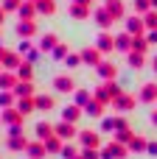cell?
Returning a JSON list of instances; mask_svg holds the SVG:
<instances>
[{
	"label": "cell",
	"mask_w": 157,
	"mask_h": 159,
	"mask_svg": "<svg viewBox=\"0 0 157 159\" xmlns=\"http://www.w3.org/2000/svg\"><path fill=\"white\" fill-rule=\"evenodd\" d=\"M53 56H56V59H67V48H65V45L59 42V45L53 48Z\"/></svg>",
	"instance_id": "7bdbcfd3"
},
{
	"label": "cell",
	"mask_w": 157,
	"mask_h": 159,
	"mask_svg": "<svg viewBox=\"0 0 157 159\" xmlns=\"http://www.w3.org/2000/svg\"><path fill=\"white\" fill-rule=\"evenodd\" d=\"M59 45V36L56 34H45L42 39H39V50H53Z\"/></svg>",
	"instance_id": "484cf974"
},
{
	"label": "cell",
	"mask_w": 157,
	"mask_h": 159,
	"mask_svg": "<svg viewBox=\"0 0 157 159\" xmlns=\"http://www.w3.org/2000/svg\"><path fill=\"white\" fill-rule=\"evenodd\" d=\"M81 157L84 159H101V151L98 148H81Z\"/></svg>",
	"instance_id": "f35d334b"
},
{
	"label": "cell",
	"mask_w": 157,
	"mask_h": 159,
	"mask_svg": "<svg viewBox=\"0 0 157 159\" xmlns=\"http://www.w3.org/2000/svg\"><path fill=\"white\" fill-rule=\"evenodd\" d=\"M115 48H121V50L132 48V34H121V36H115Z\"/></svg>",
	"instance_id": "d6a6232c"
},
{
	"label": "cell",
	"mask_w": 157,
	"mask_h": 159,
	"mask_svg": "<svg viewBox=\"0 0 157 159\" xmlns=\"http://www.w3.org/2000/svg\"><path fill=\"white\" fill-rule=\"evenodd\" d=\"M112 101H115V109H121V112H126V109L135 106V98H132V95H124V92H121L118 98H112Z\"/></svg>",
	"instance_id": "44dd1931"
},
{
	"label": "cell",
	"mask_w": 157,
	"mask_h": 159,
	"mask_svg": "<svg viewBox=\"0 0 157 159\" xmlns=\"http://www.w3.org/2000/svg\"><path fill=\"white\" fill-rule=\"evenodd\" d=\"M11 92H14L17 98H31V95H34V84H31V81H20Z\"/></svg>",
	"instance_id": "2e32d148"
},
{
	"label": "cell",
	"mask_w": 157,
	"mask_h": 159,
	"mask_svg": "<svg viewBox=\"0 0 157 159\" xmlns=\"http://www.w3.org/2000/svg\"><path fill=\"white\" fill-rule=\"evenodd\" d=\"M37 8H39V14H53L56 11V0H37Z\"/></svg>",
	"instance_id": "f546056e"
},
{
	"label": "cell",
	"mask_w": 157,
	"mask_h": 159,
	"mask_svg": "<svg viewBox=\"0 0 157 159\" xmlns=\"http://www.w3.org/2000/svg\"><path fill=\"white\" fill-rule=\"evenodd\" d=\"M104 8H107V11H110L115 20H124V14H126V11H124V3H121V0H107V3H104Z\"/></svg>",
	"instance_id": "5bb4252c"
},
{
	"label": "cell",
	"mask_w": 157,
	"mask_h": 159,
	"mask_svg": "<svg viewBox=\"0 0 157 159\" xmlns=\"http://www.w3.org/2000/svg\"><path fill=\"white\" fill-rule=\"evenodd\" d=\"M143 22H146V28L157 31V8H152V11H146V14H143Z\"/></svg>",
	"instance_id": "1f68e13d"
},
{
	"label": "cell",
	"mask_w": 157,
	"mask_h": 159,
	"mask_svg": "<svg viewBox=\"0 0 157 159\" xmlns=\"http://www.w3.org/2000/svg\"><path fill=\"white\" fill-rule=\"evenodd\" d=\"M0 117H3V126H8V129H11V126H20V123L25 120V115H22V112H20L17 106H11V109H6V112H3Z\"/></svg>",
	"instance_id": "7a4b0ae2"
},
{
	"label": "cell",
	"mask_w": 157,
	"mask_h": 159,
	"mask_svg": "<svg viewBox=\"0 0 157 159\" xmlns=\"http://www.w3.org/2000/svg\"><path fill=\"white\" fill-rule=\"evenodd\" d=\"M81 115H84V109H81L79 103H70V106H65V112H62V120H70V123H76Z\"/></svg>",
	"instance_id": "30bf717a"
},
{
	"label": "cell",
	"mask_w": 157,
	"mask_h": 159,
	"mask_svg": "<svg viewBox=\"0 0 157 159\" xmlns=\"http://www.w3.org/2000/svg\"><path fill=\"white\" fill-rule=\"evenodd\" d=\"M79 140H81V148H98L101 145V137L96 131H79Z\"/></svg>",
	"instance_id": "8992f818"
},
{
	"label": "cell",
	"mask_w": 157,
	"mask_h": 159,
	"mask_svg": "<svg viewBox=\"0 0 157 159\" xmlns=\"http://www.w3.org/2000/svg\"><path fill=\"white\" fill-rule=\"evenodd\" d=\"M37 56H39V53H37V50H31V48H28V56H25V59H28V61H37Z\"/></svg>",
	"instance_id": "c3c4849f"
},
{
	"label": "cell",
	"mask_w": 157,
	"mask_h": 159,
	"mask_svg": "<svg viewBox=\"0 0 157 159\" xmlns=\"http://www.w3.org/2000/svg\"><path fill=\"white\" fill-rule=\"evenodd\" d=\"M146 148H149V143H146L143 137H132V140H129V151H138V154H140V151H146Z\"/></svg>",
	"instance_id": "4dcf8cb0"
},
{
	"label": "cell",
	"mask_w": 157,
	"mask_h": 159,
	"mask_svg": "<svg viewBox=\"0 0 157 159\" xmlns=\"http://www.w3.org/2000/svg\"><path fill=\"white\" fill-rule=\"evenodd\" d=\"M149 48V42L146 39H140V36H132V50H138V53H143Z\"/></svg>",
	"instance_id": "d590c367"
},
{
	"label": "cell",
	"mask_w": 157,
	"mask_h": 159,
	"mask_svg": "<svg viewBox=\"0 0 157 159\" xmlns=\"http://www.w3.org/2000/svg\"><path fill=\"white\" fill-rule=\"evenodd\" d=\"M56 134H59L62 140H73L79 131H76V123H70V120H62V123H56Z\"/></svg>",
	"instance_id": "277c9868"
},
{
	"label": "cell",
	"mask_w": 157,
	"mask_h": 159,
	"mask_svg": "<svg viewBox=\"0 0 157 159\" xmlns=\"http://www.w3.org/2000/svg\"><path fill=\"white\" fill-rule=\"evenodd\" d=\"M34 101H37V109H39V112H48V109L56 106V101H53L51 95H34Z\"/></svg>",
	"instance_id": "ffe728a7"
},
{
	"label": "cell",
	"mask_w": 157,
	"mask_h": 159,
	"mask_svg": "<svg viewBox=\"0 0 157 159\" xmlns=\"http://www.w3.org/2000/svg\"><path fill=\"white\" fill-rule=\"evenodd\" d=\"M84 115H90V117H101V115H104V103H101V101H90V103L84 106Z\"/></svg>",
	"instance_id": "83f0119b"
},
{
	"label": "cell",
	"mask_w": 157,
	"mask_h": 159,
	"mask_svg": "<svg viewBox=\"0 0 157 159\" xmlns=\"http://www.w3.org/2000/svg\"><path fill=\"white\" fill-rule=\"evenodd\" d=\"M0 126H3V117H0Z\"/></svg>",
	"instance_id": "9f6ffc18"
},
{
	"label": "cell",
	"mask_w": 157,
	"mask_h": 159,
	"mask_svg": "<svg viewBox=\"0 0 157 159\" xmlns=\"http://www.w3.org/2000/svg\"><path fill=\"white\" fill-rule=\"evenodd\" d=\"M101 129H104V131H115V117H107V120L101 123Z\"/></svg>",
	"instance_id": "bcb514c9"
},
{
	"label": "cell",
	"mask_w": 157,
	"mask_h": 159,
	"mask_svg": "<svg viewBox=\"0 0 157 159\" xmlns=\"http://www.w3.org/2000/svg\"><path fill=\"white\" fill-rule=\"evenodd\" d=\"M140 101H143V103L157 101V84H146V87L140 89Z\"/></svg>",
	"instance_id": "603a6c76"
},
{
	"label": "cell",
	"mask_w": 157,
	"mask_h": 159,
	"mask_svg": "<svg viewBox=\"0 0 157 159\" xmlns=\"http://www.w3.org/2000/svg\"><path fill=\"white\" fill-rule=\"evenodd\" d=\"M129 64H132V67H143V53L132 50V53H129Z\"/></svg>",
	"instance_id": "8d00e7d4"
},
{
	"label": "cell",
	"mask_w": 157,
	"mask_h": 159,
	"mask_svg": "<svg viewBox=\"0 0 157 159\" xmlns=\"http://www.w3.org/2000/svg\"><path fill=\"white\" fill-rule=\"evenodd\" d=\"M90 101H93V95H90L87 89H76V103H79L81 109H84V106H87Z\"/></svg>",
	"instance_id": "e575fe53"
},
{
	"label": "cell",
	"mask_w": 157,
	"mask_h": 159,
	"mask_svg": "<svg viewBox=\"0 0 157 159\" xmlns=\"http://www.w3.org/2000/svg\"><path fill=\"white\" fill-rule=\"evenodd\" d=\"M53 89L56 92H76V81L70 75H56L53 78Z\"/></svg>",
	"instance_id": "3957f363"
},
{
	"label": "cell",
	"mask_w": 157,
	"mask_h": 159,
	"mask_svg": "<svg viewBox=\"0 0 157 159\" xmlns=\"http://www.w3.org/2000/svg\"><path fill=\"white\" fill-rule=\"evenodd\" d=\"M98 75H101L104 81H112V78H115V64H110V61H101V64H98Z\"/></svg>",
	"instance_id": "4316f807"
},
{
	"label": "cell",
	"mask_w": 157,
	"mask_h": 159,
	"mask_svg": "<svg viewBox=\"0 0 157 159\" xmlns=\"http://www.w3.org/2000/svg\"><path fill=\"white\" fill-rule=\"evenodd\" d=\"M20 6H22V0H3L6 11H20Z\"/></svg>",
	"instance_id": "60d3db41"
},
{
	"label": "cell",
	"mask_w": 157,
	"mask_h": 159,
	"mask_svg": "<svg viewBox=\"0 0 157 159\" xmlns=\"http://www.w3.org/2000/svg\"><path fill=\"white\" fill-rule=\"evenodd\" d=\"M62 157H65V159H76V157H79V151H76L73 145H65V148H62Z\"/></svg>",
	"instance_id": "b9f144b4"
},
{
	"label": "cell",
	"mask_w": 157,
	"mask_h": 159,
	"mask_svg": "<svg viewBox=\"0 0 157 159\" xmlns=\"http://www.w3.org/2000/svg\"><path fill=\"white\" fill-rule=\"evenodd\" d=\"M126 151H129V148H124V143L115 140V143H110V145L101 148V159H124V157H126Z\"/></svg>",
	"instance_id": "6da1fadb"
},
{
	"label": "cell",
	"mask_w": 157,
	"mask_h": 159,
	"mask_svg": "<svg viewBox=\"0 0 157 159\" xmlns=\"http://www.w3.org/2000/svg\"><path fill=\"white\" fill-rule=\"evenodd\" d=\"M96 48H98L101 53H110V50H115V36H110V34H101V36H98V42H96Z\"/></svg>",
	"instance_id": "4fadbf2b"
},
{
	"label": "cell",
	"mask_w": 157,
	"mask_h": 159,
	"mask_svg": "<svg viewBox=\"0 0 157 159\" xmlns=\"http://www.w3.org/2000/svg\"><path fill=\"white\" fill-rule=\"evenodd\" d=\"M149 154H157V143H149V148H146Z\"/></svg>",
	"instance_id": "681fc988"
},
{
	"label": "cell",
	"mask_w": 157,
	"mask_h": 159,
	"mask_svg": "<svg viewBox=\"0 0 157 159\" xmlns=\"http://www.w3.org/2000/svg\"><path fill=\"white\" fill-rule=\"evenodd\" d=\"M20 64H22V61H20V56L6 50V56H3V67H20Z\"/></svg>",
	"instance_id": "836d02e7"
},
{
	"label": "cell",
	"mask_w": 157,
	"mask_h": 159,
	"mask_svg": "<svg viewBox=\"0 0 157 159\" xmlns=\"http://www.w3.org/2000/svg\"><path fill=\"white\" fill-rule=\"evenodd\" d=\"M11 106H17V95L11 89H3L0 92V109H11Z\"/></svg>",
	"instance_id": "7402d4cb"
},
{
	"label": "cell",
	"mask_w": 157,
	"mask_h": 159,
	"mask_svg": "<svg viewBox=\"0 0 157 159\" xmlns=\"http://www.w3.org/2000/svg\"><path fill=\"white\" fill-rule=\"evenodd\" d=\"M70 14H73L76 20H87V17H90V8H87L84 3H76V0H73V6H70Z\"/></svg>",
	"instance_id": "cb8c5ba5"
},
{
	"label": "cell",
	"mask_w": 157,
	"mask_h": 159,
	"mask_svg": "<svg viewBox=\"0 0 157 159\" xmlns=\"http://www.w3.org/2000/svg\"><path fill=\"white\" fill-rule=\"evenodd\" d=\"M17 109H20L25 117H28L31 112H37V101H34V95H31V98H20V101H17Z\"/></svg>",
	"instance_id": "e0dca14e"
},
{
	"label": "cell",
	"mask_w": 157,
	"mask_h": 159,
	"mask_svg": "<svg viewBox=\"0 0 157 159\" xmlns=\"http://www.w3.org/2000/svg\"><path fill=\"white\" fill-rule=\"evenodd\" d=\"M37 11H39V8H37V3H34V0H25V3L20 6V11H17V14H20V20H34V17H37Z\"/></svg>",
	"instance_id": "9c48e42d"
},
{
	"label": "cell",
	"mask_w": 157,
	"mask_h": 159,
	"mask_svg": "<svg viewBox=\"0 0 157 159\" xmlns=\"http://www.w3.org/2000/svg\"><path fill=\"white\" fill-rule=\"evenodd\" d=\"M76 159H84V157H81V154H79V157H76Z\"/></svg>",
	"instance_id": "11a10c76"
},
{
	"label": "cell",
	"mask_w": 157,
	"mask_h": 159,
	"mask_svg": "<svg viewBox=\"0 0 157 159\" xmlns=\"http://www.w3.org/2000/svg\"><path fill=\"white\" fill-rule=\"evenodd\" d=\"M6 148H8V151H25V148H28V140H25L22 134H8Z\"/></svg>",
	"instance_id": "ba28073f"
},
{
	"label": "cell",
	"mask_w": 157,
	"mask_h": 159,
	"mask_svg": "<svg viewBox=\"0 0 157 159\" xmlns=\"http://www.w3.org/2000/svg\"><path fill=\"white\" fill-rule=\"evenodd\" d=\"M152 123H155V126H157V112H155V115H152Z\"/></svg>",
	"instance_id": "816d5d0a"
},
{
	"label": "cell",
	"mask_w": 157,
	"mask_h": 159,
	"mask_svg": "<svg viewBox=\"0 0 157 159\" xmlns=\"http://www.w3.org/2000/svg\"><path fill=\"white\" fill-rule=\"evenodd\" d=\"M31 75H34V61L25 59V61L17 67V78H20V81H31Z\"/></svg>",
	"instance_id": "9a60e30c"
},
{
	"label": "cell",
	"mask_w": 157,
	"mask_h": 159,
	"mask_svg": "<svg viewBox=\"0 0 157 159\" xmlns=\"http://www.w3.org/2000/svg\"><path fill=\"white\" fill-rule=\"evenodd\" d=\"M155 73H157V59H155Z\"/></svg>",
	"instance_id": "db71d44e"
},
{
	"label": "cell",
	"mask_w": 157,
	"mask_h": 159,
	"mask_svg": "<svg viewBox=\"0 0 157 159\" xmlns=\"http://www.w3.org/2000/svg\"><path fill=\"white\" fill-rule=\"evenodd\" d=\"M65 61H67V67H79V64H84V61H81V53H70Z\"/></svg>",
	"instance_id": "ab89813d"
},
{
	"label": "cell",
	"mask_w": 157,
	"mask_h": 159,
	"mask_svg": "<svg viewBox=\"0 0 157 159\" xmlns=\"http://www.w3.org/2000/svg\"><path fill=\"white\" fill-rule=\"evenodd\" d=\"M143 28H146L143 17H129V20H126V34H132V36H140V34H143Z\"/></svg>",
	"instance_id": "52a82bcc"
},
{
	"label": "cell",
	"mask_w": 157,
	"mask_h": 159,
	"mask_svg": "<svg viewBox=\"0 0 157 159\" xmlns=\"http://www.w3.org/2000/svg\"><path fill=\"white\" fill-rule=\"evenodd\" d=\"M34 3H37V0H34Z\"/></svg>",
	"instance_id": "6f0895ef"
},
{
	"label": "cell",
	"mask_w": 157,
	"mask_h": 159,
	"mask_svg": "<svg viewBox=\"0 0 157 159\" xmlns=\"http://www.w3.org/2000/svg\"><path fill=\"white\" fill-rule=\"evenodd\" d=\"M115 140H118V143H129V140H132V131H129V129H126V131H118Z\"/></svg>",
	"instance_id": "f6af8a7d"
},
{
	"label": "cell",
	"mask_w": 157,
	"mask_h": 159,
	"mask_svg": "<svg viewBox=\"0 0 157 159\" xmlns=\"http://www.w3.org/2000/svg\"><path fill=\"white\" fill-rule=\"evenodd\" d=\"M81 61L98 67V64H101V50H98V48H84V50H81Z\"/></svg>",
	"instance_id": "5b68a950"
},
{
	"label": "cell",
	"mask_w": 157,
	"mask_h": 159,
	"mask_svg": "<svg viewBox=\"0 0 157 159\" xmlns=\"http://www.w3.org/2000/svg\"><path fill=\"white\" fill-rule=\"evenodd\" d=\"M135 11L138 14H146V11H152V3L149 0H135Z\"/></svg>",
	"instance_id": "74e56055"
},
{
	"label": "cell",
	"mask_w": 157,
	"mask_h": 159,
	"mask_svg": "<svg viewBox=\"0 0 157 159\" xmlns=\"http://www.w3.org/2000/svg\"><path fill=\"white\" fill-rule=\"evenodd\" d=\"M152 8H157V0H152Z\"/></svg>",
	"instance_id": "f5cc1de1"
},
{
	"label": "cell",
	"mask_w": 157,
	"mask_h": 159,
	"mask_svg": "<svg viewBox=\"0 0 157 159\" xmlns=\"http://www.w3.org/2000/svg\"><path fill=\"white\" fill-rule=\"evenodd\" d=\"M96 101H101V103H107V101H110V92H107L104 87H98V89H96Z\"/></svg>",
	"instance_id": "ee69618b"
},
{
	"label": "cell",
	"mask_w": 157,
	"mask_h": 159,
	"mask_svg": "<svg viewBox=\"0 0 157 159\" xmlns=\"http://www.w3.org/2000/svg\"><path fill=\"white\" fill-rule=\"evenodd\" d=\"M25 154L31 159H42L45 154H48V148H45V143L39 140V143H28V148H25Z\"/></svg>",
	"instance_id": "8fae6325"
},
{
	"label": "cell",
	"mask_w": 157,
	"mask_h": 159,
	"mask_svg": "<svg viewBox=\"0 0 157 159\" xmlns=\"http://www.w3.org/2000/svg\"><path fill=\"white\" fill-rule=\"evenodd\" d=\"M17 34H20L22 39H28V36H34V34H37V22H34V20H22V22L17 25Z\"/></svg>",
	"instance_id": "7c38bea8"
},
{
	"label": "cell",
	"mask_w": 157,
	"mask_h": 159,
	"mask_svg": "<svg viewBox=\"0 0 157 159\" xmlns=\"http://www.w3.org/2000/svg\"><path fill=\"white\" fill-rule=\"evenodd\" d=\"M17 84H20L17 75H11V73H0V89H14Z\"/></svg>",
	"instance_id": "f1b7e54d"
},
{
	"label": "cell",
	"mask_w": 157,
	"mask_h": 159,
	"mask_svg": "<svg viewBox=\"0 0 157 159\" xmlns=\"http://www.w3.org/2000/svg\"><path fill=\"white\" fill-rule=\"evenodd\" d=\"M45 148H48V154H62L65 143H62V137H59V134H53V137H48V140H45Z\"/></svg>",
	"instance_id": "d6986e66"
},
{
	"label": "cell",
	"mask_w": 157,
	"mask_h": 159,
	"mask_svg": "<svg viewBox=\"0 0 157 159\" xmlns=\"http://www.w3.org/2000/svg\"><path fill=\"white\" fill-rule=\"evenodd\" d=\"M3 20H6V8L0 6V22H3Z\"/></svg>",
	"instance_id": "f907efd6"
},
{
	"label": "cell",
	"mask_w": 157,
	"mask_h": 159,
	"mask_svg": "<svg viewBox=\"0 0 157 159\" xmlns=\"http://www.w3.org/2000/svg\"><path fill=\"white\" fill-rule=\"evenodd\" d=\"M129 126H126V120L124 117H115V131H126Z\"/></svg>",
	"instance_id": "7dc6e473"
},
{
	"label": "cell",
	"mask_w": 157,
	"mask_h": 159,
	"mask_svg": "<svg viewBox=\"0 0 157 159\" xmlns=\"http://www.w3.org/2000/svg\"><path fill=\"white\" fill-rule=\"evenodd\" d=\"M96 20H98V25H101V28H110V25L115 22V17H112L107 8H98V11H96Z\"/></svg>",
	"instance_id": "d4e9b609"
},
{
	"label": "cell",
	"mask_w": 157,
	"mask_h": 159,
	"mask_svg": "<svg viewBox=\"0 0 157 159\" xmlns=\"http://www.w3.org/2000/svg\"><path fill=\"white\" fill-rule=\"evenodd\" d=\"M53 134H56V126H51V123H45V120L37 123V137H39L42 143H45L48 137H53Z\"/></svg>",
	"instance_id": "ac0fdd59"
}]
</instances>
